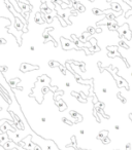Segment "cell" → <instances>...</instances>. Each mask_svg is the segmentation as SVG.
Here are the masks:
<instances>
[{
    "instance_id": "6da1fadb",
    "label": "cell",
    "mask_w": 132,
    "mask_h": 150,
    "mask_svg": "<svg viewBox=\"0 0 132 150\" xmlns=\"http://www.w3.org/2000/svg\"><path fill=\"white\" fill-rule=\"evenodd\" d=\"M80 133H81V134H82V135H84V134H85V132H84V131H83V129H81V131H80Z\"/></svg>"
}]
</instances>
